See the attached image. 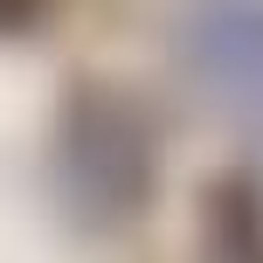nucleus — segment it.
Returning a JSON list of instances; mask_svg holds the SVG:
<instances>
[{"label": "nucleus", "mask_w": 263, "mask_h": 263, "mask_svg": "<svg viewBox=\"0 0 263 263\" xmlns=\"http://www.w3.org/2000/svg\"><path fill=\"white\" fill-rule=\"evenodd\" d=\"M55 180L83 222L111 229L153 201V132L139 104L104 83H83L55 125Z\"/></svg>", "instance_id": "nucleus-1"}, {"label": "nucleus", "mask_w": 263, "mask_h": 263, "mask_svg": "<svg viewBox=\"0 0 263 263\" xmlns=\"http://www.w3.org/2000/svg\"><path fill=\"white\" fill-rule=\"evenodd\" d=\"M42 14V0H0V35H14V28H28Z\"/></svg>", "instance_id": "nucleus-2"}]
</instances>
